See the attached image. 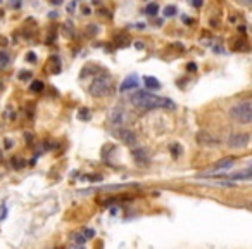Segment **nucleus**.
I'll return each instance as SVG.
<instances>
[{"label": "nucleus", "mask_w": 252, "mask_h": 249, "mask_svg": "<svg viewBox=\"0 0 252 249\" xmlns=\"http://www.w3.org/2000/svg\"><path fill=\"white\" fill-rule=\"evenodd\" d=\"M131 156H133V159L137 163H147L149 161V156L144 149H135V151L131 152Z\"/></svg>", "instance_id": "obj_11"}, {"label": "nucleus", "mask_w": 252, "mask_h": 249, "mask_svg": "<svg viewBox=\"0 0 252 249\" xmlns=\"http://www.w3.org/2000/svg\"><path fill=\"white\" fill-rule=\"evenodd\" d=\"M193 5H195V7H200V5H202V0H193Z\"/></svg>", "instance_id": "obj_23"}, {"label": "nucleus", "mask_w": 252, "mask_h": 249, "mask_svg": "<svg viewBox=\"0 0 252 249\" xmlns=\"http://www.w3.org/2000/svg\"><path fill=\"white\" fill-rule=\"evenodd\" d=\"M189 71H195V64L190 63V64H189Z\"/></svg>", "instance_id": "obj_24"}, {"label": "nucleus", "mask_w": 252, "mask_h": 249, "mask_svg": "<svg viewBox=\"0 0 252 249\" xmlns=\"http://www.w3.org/2000/svg\"><path fill=\"white\" fill-rule=\"evenodd\" d=\"M226 178L228 180H251L252 178V168L249 166V168L242 170V172H237V173H233V175H228Z\"/></svg>", "instance_id": "obj_10"}, {"label": "nucleus", "mask_w": 252, "mask_h": 249, "mask_svg": "<svg viewBox=\"0 0 252 249\" xmlns=\"http://www.w3.org/2000/svg\"><path fill=\"white\" fill-rule=\"evenodd\" d=\"M144 81H145V87L147 88H152V90H154V88H161V81L154 76H145Z\"/></svg>", "instance_id": "obj_12"}, {"label": "nucleus", "mask_w": 252, "mask_h": 249, "mask_svg": "<svg viewBox=\"0 0 252 249\" xmlns=\"http://www.w3.org/2000/svg\"><path fill=\"white\" fill-rule=\"evenodd\" d=\"M88 90H90V94L97 99L105 97V95H109V92H111V78L109 76H97L90 83Z\"/></svg>", "instance_id": "obj_4"}, {"label": "nucleus", "mask_w": 252, "mask_h": 249, "mask_svg": "<svg viewBox=\"0 0 252 249\" xmlns=\"http://www.w3.org/2000/svg\"><path fill=\"white\" fill-rule=\"evenodd\" d=\"M228 114H230V118L233 119V121L240 123V125H249V123H252V99L240 101L235 106H231Z\"/></svg>", "instance_id": "obj_2"}, {"label": "nucleus", "mask_w": 252, "mask_h": 249, "mask_svg": "<svg viewBox=\"0 0 252 249\" xmlns=\"http://www.w3.org/2000/svg\"><path fill=\"white\" fill-rule=\"evenodd\" d=\"M80 119H90V111H88V109H81Z\"/></svg>", "instance_id": "obj_18"}, {"label": "nucleus", "mask_w": 252, "mask_h": 249, "mask_svg": "<svg viewBox=\"0 0 252 249\" xmlns=\"http://www.w3.org/2000/svg\"><path fill=\"white\" fill-rule=\"evenodd\" d=\"M231 166H233V158H224V159H221V161H218L216 165L211 168V172L206 173V175H213V173H218V172H221V170H230Z\"/></svg>", "instance_id": "obj_8"}, {"label": "nucleus", "mask_w": 252, "mask_h": 249, "mask_svg": "<svg viewBox=\"0 0 252 249\" xmlns=\"http://www.w3.org/2000/svg\"><path fill=\"white\" fill-rule=\"evenodd\" d=\"M176 14V7L175 5H168V7L164 9V16H168V18H171V16Z\"/></svg>", "instance_id": "obj_15"}, {"label": "nucleus", "mask_w": 252, "mask_h": 249, "mask_svg": "<svg viewBox=\"0 0 252 249\" xmlns=\"http://www.w3.org/2000/svg\"><path fill=\"white\" fill-rule=\"evenodd\" d=\"M130 102L135 107L142 109V111H152V109H175V102L169 101L166 97H159L151 92H135L133 95H130Z\"/></svg>", "instance_id": "obj_1"}, {"label": "nucleus", "mask_w": 252, "mask_h": 249, "mask_svg": "<svg viewBox=\"0 0 252 249\" xmlns=\"http://www.w3.org/2000/svg\"><path fill=\"white\" fill-rule=\"evenodd\" d=\"M88 28H90V32L87 30V33H90V35H95V33H97V26L92 25V26H88Z\"/></svg>", "instance_id": "obj_20"}, {"label": "nucleus", "mask_w": 252, "mask_h": 249, "mask_svg": "<svg viewBox=\"0 0 252 249\" xmlns=\"http://www.w3.org/2000/svg\"><path fill=\"white\" fill-rule=\"evenodd\" d=\"M238 4H242V5H245V7H251L252 9V0H237Z\"/></svg>", "instance_id": "obj_19"}, {"label": "nucleus", "mask_w": 252, "mask_h": 249, "mask_svg": "<svg viewBox=\"0 0 252 249\" xmlns=\"http://www.w3.org/2000/svg\"><path fill=\"white\" fill-rule=\"evenodd\" d=\"M30 76H32L30 73H21V74H19V78H21V80H26V78H30Z\"/></svg>", "instance_id": "obj_22"}, {"label": "nucleus", "mask_w": 252, "mask_h": 249, "mask_svg": "<svg viewBox=\"0 0 252 249\" xmlns=\"http://www.w3.org/2000/svg\"><path fill=\"white\" fill-rule=\"evenodd\" d=\"M9 61H11V57H9V54L0 52V70H4V68L9 64Z\"/></svg>", "instance_id": "obj_14"}, {"label": "nucleus", "mask_w": 252, "mask_h": 249, "mask_svg": "<svg viewBox=\"0 0 252 249\" xmlns=\"http://www.w3.org/2000/svg\"><path fill=\"white\" fill-rule=\"evenodd\" d=\"M116 135H118V139H121L126 145H135V144H137V135H135L131 130H128V128H125V127L118 128V130H116Z\"/></svg>", "instance_id": "obj_6"}, {"label": "nucleus", "mask_w": 252, "mask_h": 249, "mask_svg": "<svg viewBox=\"0 0 252 249\" xmlns=\"http://www.w3.org/2000/svg\"><path fill=\"white\" fill-rule=\"evenodd\" d=\"M85 237H87V239L94 237V230H85Z\"/></svg>", "instance_id": "obj_21"}, {"label": "nucleus", "mask_w": 252, "mask_h": 249, "mask_svg": "<svg viewBox=\"0 0 252 249\" xmlns=\"http://www.w3.org/2000/svg\"><path fill=\"white\" fill-rule=\"evenodd\" d=\"M107 121L111 127L123 128L125 125H128L130 116H128V112H126L121 106H114V107H111V111L107 112Z\"/></svg>", "instance_id": "obj_3"}, {"label": "nucleus", "mask_w": 252, "mask_h": 249, "mask_svg": "<svg viewBox=\"0 0 252 249\" xmlns=\"http://www.w3.org/2000/svg\"><path fill=\"white\" fill-rule=\"evenodd\" d=\"M138 87V76L137 74H130V76H126L125 81L121 83L119 90L121 92H128V90H133V88Z\"/></svg>", "instance_id": "obj_9"}, {"label": "nucleus", "mask_w": 252, "mask_h": 249, "mask_svg": "<svg viewBox=\"0 0 252 249\" xmlns=\"http://www.w3.org/2000/svg\"><path fill=\"white\" fill-rule=\"evenodd\" d=\"M251 142V137L247 134H231L226 139V145L231 149H244Z\"/></svg>", "instance_id": "obj_5"}, {"label": "nucleus", "mask_w": 252, "mask_h": 249, "mask_svg": "<svg viewBox=\"0 0 252 249\" xmlns=\"http://www.w3.org/2000/svg\"><path fill=\"white\" fill-rule=\"evenodd\" d=\"M52 2H54V4L57 5V4H61V2H63V0H52Z\"/></svg>", "instance_id": "obj_25"}, {"label": "nucleus", "mask_w": 252, "mask_h": 249, "mask_svg": "<svg viewBox=\"0 0 252 249\" xmlns=\"http://www.w3.org/2000/svg\"><path fill=\"white\" fill-rule=\"evenodd\" d=\"M169 151H173V154H175V156H180V152H182V147H180L178 144H173V145H169Z\"/></svg>", "instance_id": "obj_17"}, {"label": "nucleus", "mask_w": 252, "mask_h": 249, "mask_svg": "<svg viewBox=\"0 0 252 249\" xmlns=\"http://www.w3.org/2000/svg\"><path fill=\"white\" fill-rule=\"evenodd\" d=\"M30 88H32L33 92H42L43 90V83H42V81H33Z\"/></svg>", "instance_id": "obj_16"}, {"label": "nucleus", "mask_w": 252, "mask_h": 249, "mask_svg": "<svg viewBox=\"0 0 252 249\" xmlns=\"http://www.w3.org/2000/svg\"><path fill=\"white\" fill-rule=\"evenodd\" d=\"M158 12H159L158 4H149L147 7H145V14H149V16H156Z\"/></svg>", "instance_id": "obj_13"}, {"label": "nucleus", "mask_w": 252, "mask_h": 249, "mask_svg": "<svg viewBox=\"0 0 252 249\" xmlns=\"http://www.w3.org/2000/svg\"><path fill=\"white\" fill-rule=\"evenodd\" d=\"M195 141H197V144L206 145V147H211V145L220 144V141H218V139H214L211 134H207V132H199V134L195 135Z\"/></svg>", "instance_id": "obj_7"}]
</instances>
